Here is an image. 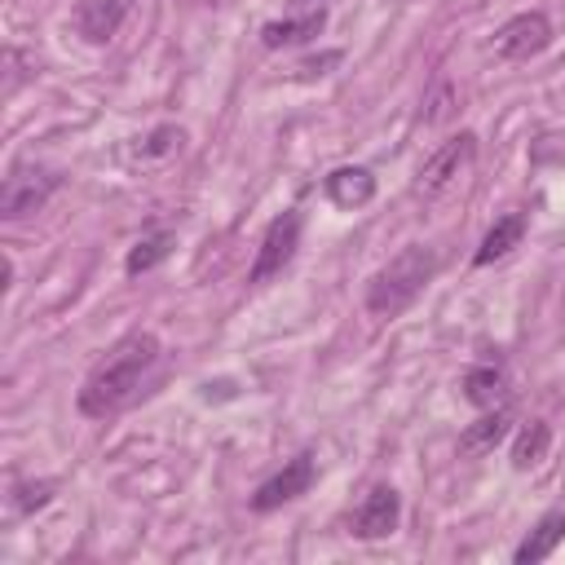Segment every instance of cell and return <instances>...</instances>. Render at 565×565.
<instances>
[{"label": "cell", "instance_id": "cell-1", "mask_svg": "<svg viewBox=\"0 0 565 565\" xmlns=\"http://www.w3.org/2000/svg\"><path fill=\"white\" fill-rule=\"evenodd\" d=\"M154 362H159V340H154L150 331H128V335L88 371V380H84V388H79V411L93 415V419H106V415L124 411V406L137 397V388H141V380H146V371H150Z\"/></svg>", "mask_w": 565, "mask_h": 565}, {"label": "cell", "instance_id": "cell-2", "mask_svg": "<svg viewBox=\"0 0 565 565\" xmlns=\"http://www.w3.org/2000/svg\"><path fill=\"white\" fill-rule=\"evenodd\" d=\"M433 274H437L433 247H424V243L402 247L384 269L371 274V282H366V309H371L375 318H397V313L433 282Z\"/></svg>", "mask_w": 565, "mask_h": 565}, {"label": "cell", "instance_id": "cell-3", "mask_svg": "<svg viewBox=\"0 0 565 565\" xmlns=\"http://www.w3.org/2000/svg\"><path fill=\"white\" fill-rule=\"evenodd\" d=\"M472 159H477V137H472V132H459V137L441 141V146L424 159V168H419V177H415V190H419L424 199L450 190V185L472 168Z\"/></svg>", "mask_w": 565, "mask_h": 565}, {"label": "cell", "instance_id": "cell-4", "mask_svg": "<svg viewBox=\"0 0 565 565\" xmlns=\"http://www.w3.org/2000/svg\"><path fill=\"white\" fill-rule=\"evenodd\" d=\"M57 185H62V177L49 172V168H13L4 177V185H0V216L4 221H18V216L44 207Z\"/></svg>", "mask_w": 565, "mask_h": 565}, {"label": "cell", "instance_id": "cell-5", "mask_svg": "<svg viewBox=\"0 0 565 565\" xmlns=\"http://www.w3.org/2000/svg\"><path fill=\"white\" fill-rule=\"evenodd\" d=\"M296 247H300V212H282V216H274L269 225H265V238H260V247H256V260H252V282H269L274 274H282L287 265H291V256H296Z\"/></svg>", "mask_w": 565, "mask_h": 565}, {"label": "cell", "instance_id": "cell-6", "mask_svg": "<svg viewBox=\"0 0 565 565\" xmlns=\"http://www.w3.org/2000/svg\"><path fill=\"white\" fill-rule=\"evenodd\" d=\"M552 44V22L543 13H516L494 31V53L508 62H525Z\"/></svg>", "mask_w": 565, "mask_h": 565}, {"label": "cell", "instance_id": "cell-7", "mask_svg": "<svg viewBox=\"0 0 565 565\" xmlns=\"http://www.w3.org/2000/svg\"><path fill=\"white\" fill-rule=\"evenodd\" d=\"M309 486H313V455H296V459H287L269 481L256 486L252 508H256V512H274V508H282V503L300 499Z\"/></svg>", "mask_w": 565, "mask_h": 565}, {"label": "cell", "instance_id": "cell-8", "mask_svg": "<svg viewBox=\"0 0 565 565\" xmlns=\"http://www.w3.org/2000/svg\"><path fill=\"white\" fill-rule=\"evenodd\" d=\"M397 521H402V494L393 486H371L366 499L353 512L349 534H358V539H388L397 530Z\"/></svg>", "mask_w": 565, "mask_h": 565}, {"label": "cell", "instance_id": "cell-9", "mask_svg": "<svg viewBox=\"0 0 565 565\" xmlns=\"http://www.w3.org/2000/svg\"><path fill=\"white\" fill-rule=\"evenodd\" d=\"M327 22V4L322 0H291V18H274L260 26V44L265 49H282V44H305L322 31Z\"/></svg>", "mask_w": 565, "mask_h": 565}, {"label": "cell", "instance_id": "cell-10", "mask_svg": "<svg viewBox=\"0 0 565 565\" xmlns=\"http://www.w3.org/2000/svg\"><path fill=\"white\" fill-rule=\"evenodd\" d=\"M128 9H132V0H79V9H75V31H79L88 44H106V40L124 26Z\"/></svg>", "mask_w": 565, "mask_h": 565}, {"label": "cell", "instance_id": "cell-11", "mask_svg": "<svg viewBox=\"0 0 565 565\" xmlns=\"http://www.w3.org/2000/svg\"><path fill=\"white\" fill-rule=\"evenodd\" d=\"M565 539V508H552V512H543L539 516V525L530 530V539L512 552V561L516 565H534V561H547L552 552H556V543Z\"/></svg>", "mask_w": 565, "mask_h": 565}, {"label": "cell", "instance_id": "cell-12", "mask_svg": "<svg viewBox=\"0 0 565 565\" xmlns=\"http://www.w3.org/2000/svg\"><path fill=\"white\" fill-rule=\"evenodd\" d=\"M463 397H468L472 406H481V411L503 406V397H508V371H503L499 362L472 366V371L463 375Z\"/></svg>", "mask_w": 565, "mask_h": 565}, {"label": "cell", "instance_id": "cell-13", "mask_svg": "<svg viewBox=\"0 0 565 565\" xmlns=\"http://www.w3.org/2000/svg\"><path fill=\"white\" fill-rule=\"evenodd\" d=\"M508 424H512L508 406H490L477 424H468V428L459 433V455H486V450H494V446L508 437Z\"/></svg>", "mask_w": 565, "mask_h": 565}, {"label": "cell", "instance_id": "cell-14", "mask_svg": "<svg viewBox=\"0 0 565 565\" xmlns=\"http://www.w3.org/2000/svg\"><path fill=\"white\" fill-rule=\"evenodd\" d=\"M327 194L340 207H362L375 199V177L366 168H335V172H327Z\"/></svg>", "mask_w": 565, "mask_h": 565}, {"label": "cell", "instance_id": "cell-15", "mask_svg": "<svg viewBox=\"0 0 565 565\" xmlns=\"http://www.w3.org/2000/svg\"><path fill=\"white\" fill-rule=\"evenodd\" d=\"M521 234H525V216L521 212H508V216H499L490 230H486V238H481V247H477V265H490V260H499V256H508L516 243H521Z\"/></svg>", "mask_w": 565, "mask_h": 565}, {"label": "cell", "instance_id": "cell-16", "mask_svg": "<svg viewBox=\"0 0 565 565\" xmlns=\"http://www.w3.org/2000/svg\"><path fill=\"white\" fill-rule=\"evenodd\" d=\"M172 234L168 230H154V234H141L132 247H128V256H124V269L137 278V274H146V269H154L159 260H168V252H172Z\"/></svg>", "mask_w": 565, "mask_h": 565}, {"label": "cell", "instance_id": "cell-17", "mask_svg": "<svg viewBox=\"0 0 565 565\" xmlns=\"http://www.w3.org/2000/svg\"><path fill=\"white\" fill-rule=\"evenodd\" d=\"M547 446H552V428L543 424V419H530L521 433H516V441H512V468H534V463H543L547 459Z\"/></svg>", "mask_w": 565, "mask_h": 565}, {"label": "cell", "instance_id": "cell-18", "mask_svg": "<svg viewBox=\"0 0 565 565\" xmlns=\"http://www.w3.org/2000/svg\"><path fill=\"white\" fill-rule=\"evenodd\" d=\"M181 141H185V132L181 128H172V124H163V128H154L146 141H141V159H163V154H172V150H181Z\"/></svg>", "mask_w": 565, "mask_h": 565}, {"label": "cell", "instance_id": "cell-19", "mask_svg": "<svg viewBox=\"0 0 565 565\" xmlns=\"http://www.w3.org/2000/svg\"><path fill=\"white\" fill-rule=\"evenodd\" d=\"M49 499H53V481H35V486H18V490H13V508H18V512L44 508Z\"/></svg>", "mask_w": 565, "mask_h": 565}]
</instances>
